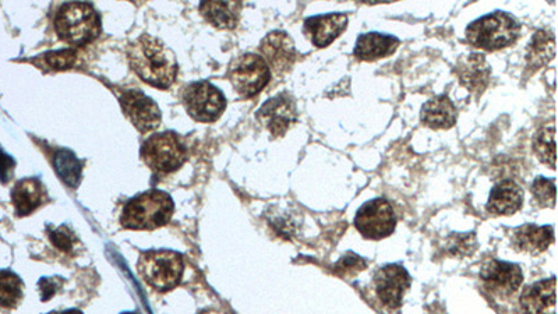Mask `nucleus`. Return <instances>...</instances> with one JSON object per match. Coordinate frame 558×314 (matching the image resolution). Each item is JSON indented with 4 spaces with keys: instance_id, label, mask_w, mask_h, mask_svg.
Instances as JSON below:
<instances>
[{
    "instance_id": "nucleus-15",
    "label": "nucleus",
    "mask_w": 558,
    "mask_h": 314,
    "mask_svg": "<svg viewBox=\"0 0 558 314\" xmlns=\"http://www.w3.org/2000/svg\"><path fill=\"white\" fill-rule=\"evenodd\" d=\"M348 27V16L342 13L323 14L309 17L305 21V33L316 47L326 48L344 33Z\"/></svg>"
},
{
    "instance_id": "nucleus-24",
    "label": "nucleus",
    "mask_w": 558,
    "mask_h": 314,
    "mask_svg": "<svg viewBox=\"0 0 558 314\" xmlns=\"http://www.w3.org/2000/svg\"><path fill=\"white\" fill-rule=\"evenodd\" d=\"M556 55V41L549 31H539L529 45L528 63L533 69L549 63Z\"/></svg>"
},
{
    "instance_id": "nucleus-29",
    "label": "nucleus",
    "mask_w": 558,
    "mask_h": 314,
    "mask_svg": "<svg viewBox=\"0 0 558 314\" xmlns=\"http://www.w3.org/2000/svg\"><path fill=\"white\" fill-rule=\"evenodd\" d=\"M366 267V261L356 254L348 253L338 261L334 268V273L342 278H351L353 275L360 273Z\"/></svg>"
},
{
    "instance_id": "nucleus-19",
    "label": "nucleus",
    "mask_w": 558,
    "mask_h": 314,
    "mask_svg": "<svg viewBox=\"0 0 558 314\" xmlns=\"http://www.w3.org/2000/svg\"><path fill=\"white\" fill-rule=\"evenodd\" d=\"M401 41L394 35L369 33L360 35L356 41L355 54L360 61H377L397 51Z\"/></svg>"
},
{
    "instance_id": "nucleus-17",
    "label": "nucleus",
    "mask_w": 558,
    "mask_h": 314,
    "mask_svg": "<svg viewBox=\"0 0 558 314\" xmlns=\"http://www.w3.org/2000/svg\"><path fill=\"white\" fill-rule=\"evenodd\" d=\"M47 200V190L38 179L27 178L17 182L12 190L14 211L19 217H27L38 210Z\"/></svg>"
},
{
    "instance_id": "nucleus-14",
    "label": "nucleus",
    "mask_w": 558,
    "mask_h": 314,
    "mask_svg": "<svg viewBox=\"0 0 558 314\" xmlns=\"http://www.w3.org/2000/svg\"><path fill=\"white\" fill-rule=\"evenodd\" d=\"M260 51L277 73L288 72L296 61L295 44L284 31L268 34L261 42Z\"/></svg>"
},
{
    "instance_id": "nucleus-22",
    "label": "nucleus",
    "mask_w": 558,
    "mask_h": 314,
    "mask_svg": "<svg viewBox=\"0 0 558 314\" xmlns=\"http://www.w3.org/2000/svg\"><path fill=\"white\" fill-rule=\"evenodd\" d=\"M457 118V108L447 95H440L427 101L420 114L422 122L432 129H450L457 123Z\"/></svg>"
},
{
    "instance_id": "nucleus-9",
    "label": "nucleus",
    "mask_w": 558,
    "mask_h": 314,
    "mask_svg": "<svg viewBox=\"0 0 558 314\" xmlns=\"http://www.w3.org/2000/svg\"><path fill=\"white\" fill-rule=\"evenodd\" d=\"M397 217L394 208L386 199L367 201L359 208L355 217V227L366 239L380 241L395 231Z\"/></svg>"
},
{
    "instance_id": "nucleus-6",
    "label": "nucleus",
    "mask_w": 558,
    "mask_h": 314,
    "mask_svg": "<svg viewBox=\"0 0 558 314\" xmlns=\"http://www.w3.org/2000/svg\"><path fill=\"white\" fill-rule=\"evenodd\" d=\"M140 155L144 164L160 175L178 171L187 160L186 147L172 132L154 134L144 141Z\"/></svg>"
},
{
    "instance_id": "nucleus-3",
    "label": "nucleus",
    "mask_w": 558,
    "mask_h": 314,
    "mask_svg": "<svg viewBox=\"0 0 558 314\" xmlns=\"http://www.w3.org/2000/svg\"><path fill=\"white\" fill-rule=\"evenodd\" d=\"M55 30L70 45L90 44L101 33V19L90 3H66L55 14Z\"/></svg>"
},
{
    "instance_id": "nucleus-13",
    "label": "nucleus",
    "mask_w": 558,
    "mask_h": 314,
    "mask_svg": "<svg viewBox=\"0 0 558 314\" xmlns=\"http://www.w3.org/2000/svg\"><path fill=\"white\" fill-rule=\"evenodd\" d=\"M257 119L270 130L273 136H284L293 123L298 121L296 102L289 94H279L259 109Z\"/></svg>"
},
{
    "instance_id": "nucleus-5",
    "label": "nucleus",
    "mask_w": 558,
    "mask_h": 314,
    "mask_svg": "<svg viewBox=\"0 0 558 314\" xmlns=\"http://www.w3.org/2000/svg\"><path fill=\"white\" fill-rule=\"evenodd\" d=\"M521 26L511 14L496 12L473 21L466 28V40L473 47L497 51L518 40Z\"/></svg>"
},
{
    "instance_id": "nucleus-10",
    "label": "nucleus",
    "mask_w": 558,
    "mask_h": 314,
    "mask_svg": "<svg viewBox=\"0 0 558 314\" xmlns=\"http://www.w3.org/2000/svg\"><path fill=\"white\" fill-rule=\"evenodd\" d=\"M119 101L126 118L139 132H154L160 127L162 115L153 98L141 91L127 90L119 94Z\"/></svg>"
},
{
    "instance_id": "nucleus-31",
    "label": "nucleus",
    "mask_w": 558,
    "mask_h": 314,
    "mask_svg": "<svg viewBox=\"0 0 558 314\" xmlns=\"http://www.w3.org/2000/svg\"><path fill=\"white\" fill-rule=\"evenodd\" d=\"M16 162L0 150V182L7 183L12 178L13 168Z\"/></svg>"
},
{
    "instance_id": "nucleus-16",
    "label": "nucleus",
    "mask_w": 558,
    "mask_h": 314,
    "mask_svg": "<svg viewBox=\"0 0 558 314\" xmlns=\"http://www.w3.org/2000/svg\"><path fill=\"white\" fill-rule=\"evenodd\" d=\"M556 277L529 285L521 295L525 314H556Z\"/></svg>"
},
{
    "instance_id": "nucleus-21",
    "label": "nucleus",
    "mask_w": 558,
    "mask_h": 314,
    "mask_svg": "<svg viewBox=\"0 0 558 314\" xmlns=\"http://www.w3.org/2000/svg\"><path fill=\"white\" fill-rule=\"evenodd\" d=\"M554 242L553 227H538V225H522L512 234V243L519 252L540 254Z\"/></svg>"
},
{
    "instance_id": "nucleus-28",
    "label": "nucleus",
    "mask_w": 558,
    "mask_h": 314,
    "mask_svg": "<svg viewBox=\"0 0 558 314\" xmlns=\"http://www.w3.org/2000/svg\"><path fill=\"white\" fill-rule=\"evenodd\" d=\"M533 200L538 207H554L556 206V183L553 179L538 178L535 179L531 188Z\"/></svg>"
},
{
    "instance_id": "nucleus-1",
    "label": "nucleus",
    "mask_w": 558,
    "mask_h": 314,
    "mask_svg": "<svg viewBox=\"0 0 558 314\" xmlns=\"http://www.w3.org/2000/svg\"><path fill=\"white\" fill-rule=\"evenodd\" d=\"M127 58L133 72L153 87H171L178 74V62L172 49L151 35H141L134 40L127 48Z\"/></svg>"
},
{
    "instance_id": "nucleus-23",
    "label": "nucleus",
    "mask_w": 558,
    "mask_h": 314,
    "mask_svg": "<svg viewBox=\"0 0 558 314\" xmlns=\"http://www.w3.org/2000/svg\"><path fill=\"white\" fill-rule=\"evenodd\" d=\"M200 12L211 26L220 30H233L238 26L242 3L240 2H203Z\"/></svg>"
},
{
    "instance_id": "nucleus-7",
    "label": "nucleus",
    "mask_w": 558,
    "mask_h": 314,
    "mask_svg": "<svg viewBox=\"0 0 558 314\" xmlns=\"http://www.w3.org/2000/svg\"><path fill=\"white\" fill-rule=\"evenodd\" d=\"M270 66L266 59L256 54H245L236 58L228 70V79L236 93L243 98H252L260 93L270 81Z\"/></svg>"
},
{
    "instance_id": "nucleus-27",
    "label": "nucleus",
    "mask_w": 558,
    "mask_h": 314,
    "mask_svg": "<svg viewBox=\"0 0 558 314\" xmlns=\"http://www.w3.org/2000/svg\"><path fill=\"white\" fill-rule=\"evenodd\" d=\"M77 59H79V55L74 49H65V51L45 52V54L37 56L33 63L42 70L60 72V70H69L70 67L76 65Z\"/></svg>"
},
{
    "instance_id": "nucleus-32",
    "label": "nucleus",
    "mask_w": 558,
    "mask_h": 314,
    "mask_svg": "<svg viewBox=\"0 0 558 314\" xmlns=\"http://www.w3.org/2000/svg\"><path fill=\"white\" fill-rule=\"evenodd\" d=\"M58 288L59 284L55 280L44 278V280L40 281L42 301H48V299H51L52 296L55 295V292L58 291Z\"/></svg>"
},
{
    "instance_id": "nucleus-33",
    "label": "nucleus",
    "mask_w": 558,
    "mask_h": 314,
    "mask_svg": "<svg viewBox=\"0 0 558 314\" xmlns=\"http://www.w3.org/2000/svg\"><path fill=\"white\" fill-rule=\"evenodd\" d=\"M48 314H83V312H80V310L77 309H69V310H63V312H52Z\"/></svg>"
},
{
    "instance_id": "nucleus-25",
    "label": "nucleus",
    "mask_w": 558,
    "mask_h": 314,
    "mask_svg": "<svg viewBox=\"0 0 558 314\" xmlns=\"http://www.w3.org/2000/svg\"><path fill=\"white\" fill-rule=\"evenodd\" d=\"M24 296V284L19 275L10 270H0V306L14 309Z\"/></svg>"
},
{
    "instance_id": "nucleus-8",
    "label": "nucleus",
    "mask_w": 558,
    "mask_h": 314,
    "mask_svg": "<svg viewBox=\"0 0 558 314\" xmlns=\"http://www.w3.org/2000/svg\"><path fill=\"white\" fill-rule=\"evenodd\" d=\"M182 101L187 114L203 123L217 121L226 108L224 94L208 81L189 84L183 90Z\"/></svg>"
},
{
    "instance_id": "nucleus-34",
    "label": "nucleus",
    "mask_w": 558,
    "mask_h": 314,
    "mask_svg": "<svg viewBox=\"0 0 558 314\" xmlns=\"http://www.w3.org/2000/svg\"><path fill=\"white\" fill-rule=\"evenodd\" d=\"M125 314H136V313H125Z\"/></svg>"
},
{
    "instance_id": "nucleus-12",
    "label": "nucleus",
    "mask_w": 558,
    "mask_h": 314,
    "mask_svg": "<svg viewBox=\"0 0 558 314\" xmlns=\"http://www.w3.org/2000/svg\"><path fill=\"white\" fill-rule=\"evenodd\" d=\"M374 285L383 305L388 309H397L411 287V277L401 264H388L374 275Z\"/></svg>"
},
{
    "instance_id": "nucleus-18",
    "label": "nucleus",
    "mask_w": 558,
    "mask_h": 314,
    "mask_svg": "<svg viewBox=\"0 0 558 314\" xmlns=\"http://www.w3.org/2000/svg\"><path fill=\"white\" fill-rule=\"evenodd\" d=\"M457 73L462 86L472 93L482 94L489 84L492 69L486 62L485 56L472 54L458 62Z\"/></svg>"
},
{
    "instance_id": "nucleus-11",
    "label": "nucleus",
    "mask_w": 558,
    "mask_h": 314,
    "mask_svg": "<svg viewBox=\"0 0 558 314\" xmlns=\"http://www.w3.org/2000/svg\"><path fill=\"white\" fill-rule=\"evenodd\" d=\"M480 278L490 294L499 298H508L521 287L524 274L517 264L490 260L480 271Z\"/></svg>"
},
{
    "instance_id": "nucleus-26",
    "label": "nucleus",
    "mask_w": 558,
    "mask_h": 314,
    "mask_svg": "<svg viewBox=\"0 0 558 314\" xmlns=\"http://www.w3.org/2000/svg\"><path fill=\"white\" fill-rule=\"evenodd\" d=\"M533 148L540 161L545 162L550 168L556 169V127L554 125L543 127L536 134Z\"/></svg>"
},
{
    "instance_id": "nucleus-2",
    "label": "nucleus",
    "mask_w": 558,
    "mask_h": 314,
    "mask_svg": "<svg viewBox=\"0 0 558 314\" xmlns=\"http://www.w3.org/2000/svg\"><path fill=\"white\" fill-rule=\"evenodd\" d=\"M175 203L168 193L148 190L127 201L120 215L123 228L133 231H153L171 221Z\"/></svg>"
},
{
    "instance_id": "nucleus-30",
    "label": "nucleus",
    "mask_w": 558,
    "mask_h": 314,
    "mask_svg": "<svg viewBox=\"0 0 558 314\" xmlns=\"http://www.w3.org/2000/svg\"><path fill=\"white\" fill-rule=\"evenodd\" d=\"M49 239H51V242L54 243L56 248L62 250V252H73L76 236H74L72 229L67 227L52 229V231L49 232Z\"/></svg>"
},
{
    "instance_id": "nucleus-4",
    "label": "nucleus",
    "mask_w": 558,
    "mask_h": 314,
    "mask_svg": "<svg viewBox=\"0 0 558 314\" xmlns=\"http://www.w3.org/2000/svg\"><path fill=\"white\" fill-rule=\"evenodd\" d=\"M137 270L148 287L158 292H168L182 281L185 260L182 254L173 250H147L140 254Z\"/></svg>"
},
{
    "instance_id": "nucleus-20",
    "label": "nucleus",
    "mask_w": 558,
    "mask_h": 314,
    "mask_svg": "<svg viewBox=\"0 0 558 314\" xmlns=\"http://www.w3.org/2000/svg\"><path fill=\"white\" fill-rule=\"evenodd\" d=\"M524 192L514 181H503L494 186L487 201V211L494 215H511L521 210Z\"/></svg>"
}]
</instances>
